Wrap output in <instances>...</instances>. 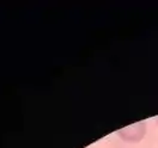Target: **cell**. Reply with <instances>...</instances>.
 I'll return each instance as SVG.
<instances>
[{
	"label": "cell",
	"instance_id": "6da1fadb",
	"mask_svg": "<svg viewBox=\"0 0 158 148\" xmlns=\"http://www.w3.org/2000/svg\"><path fill=\"white\" fill-rule=\"evenodd\" d=\"M118 133L123 140L137 142V141H140L145 136L146 124H145V122H138V123H134L132 126L123 128L122 130H118Z\"/></svg>",
	"mask_w": 158,
	"mask_h": 148
}]
</instances>
